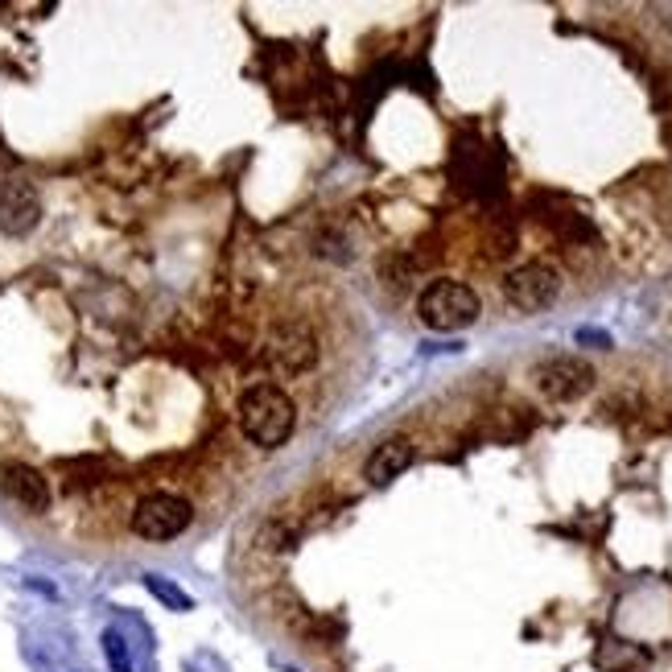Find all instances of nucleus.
Returning <instances> with one entry per match:
<instances>
[{
  "instance_id": "obj_6",
  "label": "nucleus",
  "mask_w": 672,
  "mask_h": 672,
  "mask_svg": "<svg viewBox=\"0 0 672 672\" xmlns=\"http://www.w3.org/2000/svg\"><path fill=\"white\" fill-rule=\"evenodd\" d=\"M42 219V198L29 178H5L0 182V231L5 235H29Z\"/></svg>"
},
{
  "instance_id": "obj_9",
  "label": "nucleus",
  "mask_w": 672,
  "mask_h": 672,
  "mask_svg": "<svg viewBox=\"0 0 672 672\" xmlns=\"http://www.w3.org/2000/svg\"><path fill=\"white\" fill-rule=\"evenodd\" d=\"M273 363L281 367V372H306V367L318 359V343H314V334L310 330H301V326H285L277 339H273Z\"/></svg>"
},
{
  "instance_id": "obj_10",
  "label": "nucleus",
  "mask_w": 672,
  "mask_h": 672,
  "mask_svg": "<svg viewBox=\"0 0 672 672\" xmlns=\"http://www.w3.org/2000/svg\"><path fill=\"white\" fill-rule=\"evenodd\" d=\"M145 590L161 602L165 611H178V615H186V611H194V598L182 590V586H174L170 578H161V574H145Z\"/></svg>"
},
{
  "instance_id": "obj_12",
  "label": "nucleus",
  "mask_w": 672,
  "mask_h": 672,
  "mask_svg": "<svg viewBox=\"0 0 672 672\" xmlns=\"http://www.w3.org/2000/svg\"><path fill=\"white\" fill-rule=\"evenodd\" d=\"M260 549H273V553L293 549V532H289L285 524H264V528H260Z\"/></svg>"
},
{
  "instance_id": "obj_1",
  "label": "nucleus",
  "mask_w": 672,
  "mask_h": 672,
  "mask_svg": "<svg viewBox=\"0 0 672 672\" xmlns=\"http://www.w3.org/2000/svg\"><path fill=\"white\" fill-rule=\"evenodd\" d=\"M297 425V409L285 388L277 384H256L240 396V429L244 438L260 450H277L289 442V433Z\"/></svg>"
},
{
  "instance_id": "obj_13",
  "label": "nucleus",
  "mask_w": 672,
  "mask_h": 672,
  "mask_svg": "<svg viewBox=\"0 0 672 672\" xmlns=\"http://www.w3.org/2000/svg\"><path fill=\"white\" fill-rule=\"evenodd\" d=\"M664 145H668V149H672V116H668V120H664Z\"/></svg>"
},
{
  "instance_id": "obj_4",
  "label": "nucleus",
  "mask_w": 672,
  "mask_h": 672,
  "mask_svg": "<svg viewBox=\"0 0 672 672\" xmlns=\"http://www.w3.org/2000/svg\"><path fill=\"white\" fill-rule=\"evenodd\" d=\"M561 293V277L553 273L549 264H520L503 277V297L512 301L520 314H541L549 310Z\"/></svg>"
},
{
  "instance_id": "obj_2",
  "label": "nucleus",
  "mask_w": 672,
  "mask_h": 672,
  "mask_svg": "<svg viewBox=\"0 0 672 672\" xmlns=\"http://www.w3.org/2000/svg\"><path fill=\"white\" fill-rule=\"evenodd\" d=\"M479 310H483L479 306V293L470 289V285H462V281H433V285H425V293L417 301L421 322L429 330H442V334L466 330L470 322L479 318Z\"/></svg>"
},
{
  "instance_id": "obj_7",
  "label": "nucleus",
  "mask_w": 672,
  "mask_h": 672,
  "mask_svg": "<svg viewBox=\"0 0 672 672\" xmlns=\"http://www.w3.org/2000/svg\"><path fill=\"white\" fill-rule=\"evenodd\" d=\"M0 491L13 503H21L25 512H46L50 508V483L42 479V470H33L25 462H0Z\"/></svg>"
},
{
  "instance_id": "obj_5",
  "label": "nucleus",
  "mask_w": 672,
  "mask_h": 672,
  "mask_svg": "<svg viewBox=\"0 0 672 672\" xmlns=\"http://www.w3.org/2000/svg\"><path fill=\"white\" fill-rule=\"evenodd\" d=\"M532 380L541 388V396L549 400H578L594 388V367L578 355H553V359H541L532 367Z\"/></svg>"
},
{
  "instance_id": "obj_11",
  "label": "nucleus",
  "mask_w": 672,
  "mask_h": 672,
  "mask_svg": "<svg viewBox=\"0 0 672 672\" xmlns=\"http://www.w3.org/2000/svg\"><path fill=\"white\" fill-rule=\"evenodd\" d=\"M104 656H108L112 672H132V652H128V640L120 631H104Z\"/></svg>"
},
{
  "instance_id": "obj_8",
  "label": "nucleus",
  "mask_w": 672,
  "mask_h": 672,
  "mask_svg": "<svg viewBox=\"0 0 672 672\" xmlns=\"http://www.w3.org/2000/svg\"><path fill=\"white\" fill-rule=\"evenodd\" d=\"M409 466H413V442L409 438H388V442H380L372 454H367L363 479L372 487H388L392 479L405 475Z\"/></svg>"
},
{
  "instance_id": "obj_3",
  "label": "nucleus",
  "mask_w": 672,
  "mask_h": 672,
  "mask_svg": "<svg viewBox=\"0 0 672 672\" xmlns=\"http://www.w3.org/2000/svg\"><path fill=\"white\" fill-rule=\"evenodd\" d=\"M194 520V508L182 499V495H170V491H153L137 503V512H132V532L141 536V541H174L182 536Z\"/></svg>"
}]
</instances>
